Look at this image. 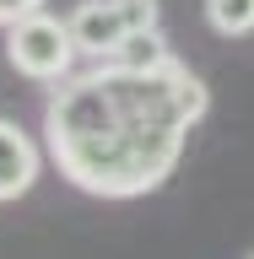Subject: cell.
Wrapping results in <instances>:
<instances>
[{
    "label": "cell",
    "instance_id": "6da1fadb",
    "mask_svg": "<svg viewBox=\"0 0 254 259\" xmlns=\"http://www.w3.org/2000/svg\"><path fill=\"white\" fill-rule=\"evenodd\" d=\"M178 60L162 70L97 60L87 76L54 81L44 103V141L54 167L97 200H141L162 189L195 130L178 97Z\"/></svg>",
    "mask_w": 254,
    "mask_h": 259
},
{
    "label": "cell",
    "instance_id": "7a4b0ae2",
    "mask_svg": "<svg viewBox=\"0 0 254 259\" xmlns=\"http://www.w3.org/2000/svg\"><path fill=\"white\" fill-rule=\"evenodd\" d=\"M76 54L81 49L70 38V22H60V16H49V11H32V16H22V22L6 27V60L27 81H44V87L65 81L70 65H76Z\"/></svg>",
    "mask_w": 254,
    "mask_h": 259
},
{
    "label": "cell",
    "instance_id": "3957f363",
    "mask_svg": "<svg viewBox=\"0 0 254 259\" xmlns=\"http://www.w3.org/2000/svg\"><path fill=\"white\" fill-rule=\"evenodd\" d=\"M65 22H70V38H76V49L87 60H108L114 49L125 44V32H130L119 0H81Z\"/></svg>",
    "mask_w": 254,
    "mask_h": 259
},
{
    "label": "cell",
    "instance_id": "277c9868",
    "mask_svg": "<svg viewBox=\"0 0 254 259\" xmlns=\"http://www.w3.org/2000/svg\"><path fill=\"white\" fill-rule=\"evenodd\" d=\"M38 173H44V157L32 135L16 119H0V200H22L38 184Z\"/></svg>",
    "mask_w": 254,
    "mask_h": 259
},
{
    "label": "cell",
    "instance_id": "5b68a950",
    "mask_svg": "<svg viewBox=\"0 0 254 259\" xmlns=\"http://www.w3.org/2000/svg\"><path fill=\"white\" fill-rule=\"evenodd\" d=\"M108 60L125 65V70H162V65H173V49H168V38L157 27H141V32H125V44Z\"/></svg>",
    "mask_w": 254,
    "mask_h": 259
},
{
    "label": "cell",
    "instance_id": "8992f818",
    "mask_svg": "<svg viewBox=\"0 0 254 259\" xmlns=\"http://www.w3.org/2000/svg\"><path fill=\"white\" fill-rule=\"evenodd\" d=\"M206 22L222 38H243L254 32V0H206Z\"/></svg>",
    "mask_w": 254,
    "mask_h": 259
},
{
    "label": "cell",
    "instance_id": "52a82bcc",
    "mask_svg": "<svg viewBox=\"0 0 254 259\" xmlns=\"http://www.w3.org/2000/svg\"><path fill=\"white\" fill-rule=\"evenodd\" d=\"M119 11H125L130 32H141V27H157L162 11H157V0H119Z\"/></svg>",
    "mask_w": 254,
    "mask_h": 259
},
{
    "label": "cell",
    "instance_id": "ba28073f",
    "mask_svg": "<svg viewBox=\"0 0 254 259\" xmlns=\"http://www.w3.org/2000/svg\"><path fill=\"white\" fill-rule=\"evenodd\" d=\"M32 11H44V0H0V27H11V22H22Z\"/></svg>",
    "mask_w": 254,
    "mask_h": 259
}]
</instances>
